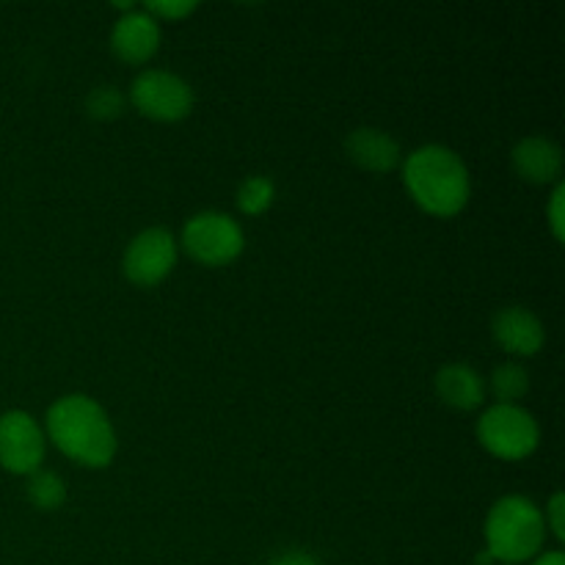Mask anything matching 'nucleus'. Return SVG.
I'll use <instances>...</instances> for the list:
<instances>
[{
    "label": "nucleus",
    "instance_id": "4468645a",
    "mask_svg": "<svg viewBox=\"0 0 565 565\" xmlns=\"http://www.w3.org/2000/svg\"><path fill=\"white\" fill-rule=\"evenodd\" d=\"M491 390H494L497 403H505V406H519L524 395L530 390V375L522 364L505 362L491 373Z\"/></svg>",
    "mask_w": 565,
    "mask_h": 565
},
{
    "label": "nucleus",
    "instance_id": "f03ea898",
    "mask_svg": "<svg viewBox=\"0 0 565 565\" xmlns=\"http://www.w3.org/2000/svg\"><path fill=\"white\" fill-rule=\"evenodd\" d=\"M403 182L406 191L425 213L450 218L461 213L472 193L469 171L463 160L452 149L428 143L412 152L403 163Z\"/></svg>",
    "mask_w": 565,
    "mask_h": 565
},
{
    "label": "nucleus",
    "instance_id": "a211bd4d",
    "mask_svg": "<svg viewBox=\"0 0 565 565\" xmlns=\"http://www.w3.org/2000/svg\"><path fill=\"white\" fill-rule=\"evenodd\" d=\"M143 11L158 22L160 20L174 22V20H182V17L193 14V11H196V3H191V0H169V3H166V0H152V3L143 6Z\"/></svg>",
    "mask_w": 565,
    "mask_h": 565
},
{
    "label": "nucleus",
    "instance_id": "f257e3e1",
    "mask_svg": "<svg viewBox=\"0 0 565 565\" xmlns=\"http://www.w3.org/2000/svg\"><path fill=\"white\" fill-rule=\"evenodd\" d=\"M50 441L83 467H108L116 456V430L99 403L86 395H66L47 412Z\"/></svg>",
    "mask_w": 565,
    "mask_h": 565
},
{
    "label": "nucleus",
    "instance_id": "6e6552de",
    "mask_svg": "<svg viewBox=\"0 0 565 565\" xmlns=\"http://www.w3.org/2000/svg\"><path fill=\"white\" fill-rule=\"evenodd\" d=\"M44 458V436L28 412H6L0 417V467L14 475L39 472Z\"/></svg>",
    "mask_w": 565,
    "mask_h": 565
},
{
    "label": "nucleus",
    "instance_id": "423d86ee",
    "mask_svg": "<svg viewBox=\"0 0 565 565\" xmlns=\"http://www.w3.org/2000/svg\"><path fill=\"white\" fill-rule=\"evenodd\" d=\"M130 99L143 116L154 121H180L191 114L193 92L180 75L147 70L132 81Z\"/></svg>",
    "mask_w": 565,
    "mask_h": 565
},
{
    "label": "nucleus",
    "instance_id": "6ab92c4d",
    "mask_svg": "<svg viewBox=\"0 0 565 565\" xmlns=\"http://www.w3.org/2000/svg\"><path fill=\"white\" fill-rule=\"evenodd\" d=\"M563 204H565V185L563 182H557L550 199V210H546V213H550L552 235H555L557 241H563Z\"/></svg>",
    "mask_w": 565,
    "mask_h": 565
},
{
    "label": "nucleus",
    "instance_id": "f8f14e48",
    "mask_svg": "<svg viewBox=\"0 0 565 565\" xmlns=\"http://www.w3.org/2000/svg\"><path fill=\"white\" fill-rule=\"evenodd\" d=\"M345 149L353 163H359L367 171H375V174H386V171L397 169V163H401V143L390 132L375 130V127L353 130L348 136Z\"/></svg>",
    "mask_w": 565,
    "mask_h": 565
},
{
    "label": "nucleus",
    "instance_id": "2eb2a0df",
    "mask_svg": "<svg viewBox=\"0 0 565 565\" xmlns=\"http://www.w3.org/2000/svg\"><path fill=\"white\" fill-rule=\"evenodd\" d=\"M28 500L39 508V511H55L64 505L66 486L55 472H33L28 480Z\"/></svg>",
    "mask_w": 565,
    "mask_h": 565
},
{
    "label": "nucleus",
    "instance_id": "ddd939ff",
    "mask_svg": "<svg viewBox=\"0 0 565 565\" xmlns=\"http://www.w3.org/2000/svg\"><path fill=\"white\" fill-rule=\"evenodd\" d=\"M436 392L447 406L472 412L486 401V384L469 364H447L436 375Z\"/></svg>",
    "mask_w": 565,
    "mask_h": 565
},
{
    "label": "nucleus",
    "instance_id": "9d476101",
    "mask_svg": "<svg viewBox=\"0 0 565 565\" xmlns=\"http://www.w3.org/2000/svg\"><path fill=\"white\" fill-rule=\"evenodd\" d=\"M494 340L513 356H535L544 345V323L530 309L508 307L494 318Z\"/></svg>",
    "mask_w": 565,
    "mask_h": 565
},
{
    "label": "nucleus",
    "instance_id": "f3484780",
    "mask_svg": "<svg viewBox=\"0 0 565 565\" xmlns=\"http://www.w3.org/2000/svg\"><path fill=\"white\" fill-rule=\"evenodd\" d=\"M86 110L88 116L99 121H110L125 110V94L116 86H97L92 88V94L86 97Z\"/></svg>",
    "mask_w": 565,
    "mask_h": 565
},
{
    "label": "nucleus",
    "instance_id": "dca6fc26",
    "mask_svg": "<svg viewBox=\"0 0 565 565\" xmlns=\"http://www.w3.org/2000/svg\"><path fill=\"white\" fill-rule=\"evenodd\" d=\"M274 204V182L268 177H248L237 191V207L246 215H263Z\"/></svg>",
    "mask_w": 565,
    "mask_h": 565
},
{
    "label": "nucleus",
    "instance_id": "412c9836",
    "mask_svg": "<svg viewBox=\"0 0 565 565\" xmlns=\"http://www.w3.org/2000/svg\"><path fill=\"white\" fill-rule=\"evenodd\" d=\"M268 565H320V563L315 561V557L309 555V552L292 550V552H285V555L274 557V561H270Z\"/></svg>",
    "mask_w": 565,
    "mask_h": 565
},
{
    "label": "nucleus",
    "instance_id": "7ed1b4c3",
    "mask_svg": "<svg viewBox=\"0 0 565 565\" xmlns=\"http://www.w3.org/2000/svg\"><path fill=\"white\" fill-rule=\"evenodd\" d=\"M546 541L544 513L527 497H502L486 519V544L491 561L527 563L541 555Z\"/></svg>",
    "mask_w": 565,
    "mask_h": 565
},
{
    "label": "nucleus",
    "instance_id": "9b49d317",
    "mask_svg": "<svg viewBox=\"0 0 565 565\" xmlns=\"http://www.w3.org/2000/svg\"><path fill=\"white\" fill-rule=\"evenodd\" d=\"M513 166L519 177L535 185L557 182L563 171V152L555 141L544 136H530L513 147Z\"/></svg>",
    "mask_w": 565,
    "mask_h": 565
},
{
    "label": "nucleus",
    "instance_id": "1a4fd4ad",
    "mask_svg": "<svg viewBox=\"0 0 565 565\" xmlns=\"http://www.w3.org/2000/svg\"><path fill=\"white\" fill-rule=\"evenodd\" d=\"M110 47L127 64H147L160 47L158 20H152L143 9L127 11L121 20H116Z\"/></svg>",
    "mask_w": 565,
    "mask_h": 565
},
{
    "label": "nucleus",
    "instance_id": "20e7f679",
    "mask_svg": "<svg viewBox=\"0 0 565 565\" xmlns=\"http://www.w3.org/2000/svg\"><path fill=\"white\" fill-rule=\"evenodd\" d=\"M478 439L491 456L522 461L539 447V423L522 406L497 403L478 419Z\"/></svg>",
    "mask_w": 565,
    "mask_h": 565
},
{
    "label": "nucleus",
    "instance_id": "4be33fe9",
    "mask_svg": "<svg viewBox=\"0 0 565 565\" xmlns=\"http://www.w3.org/2000/svg\"><path fill=\"white\" fill-rule=\"evenodd\" d=\"M533 565H565L563 552H544V555L535 557Z\"/></svg>",
    "mask_w": 565,
    "mask_h": 565
},
{
    "label": "nucleus",
    "instance_id": "0eeeda50",
    "mask_svg": "<svg viewBox=\"0 0 565 565\" xmlns=\"http://www.w3.org/2000/svg\"><path fill=\"white\" fill-rule=\"evenodd\" d=\"M177 263V243L169 230H143L125 252V274L132 285L154 287L171 274Z\"/></svg>",
    "mask_w": 565,
    "mask_h": 565
},
{
    "label": "nucleus",
    "instance_id": "aec40b11",
    "mask_svg": "<svg viewBox=\"0 0 565 565\" xmlns=\"http://www.w3.org/2000/svg\"><path fill=\"white\" fill-rule=\"evenodd\" d=\"M563 513H565V500H563V494H555L550 500V505H546V527L552 530V533H555V539L557 541H563L565 539V524H563Z\"/></svg>",
    "mask_w": 565,
    "mask_h": 565
},
{
    "label": "nucleus",
    "instance_id": "39448f33",
    "mask_svg": "<svg viewBox=\"0 0 565 565\" xmlns=\"http://www.w3.org/2000/svg\"><path fill=\"white\" fill-rule=\"evenodd\" d=\"M243 230L235 218L226 213H199L182 230V246L196 263L218 268V265L232 263L243 252Z\"/></svg>",
    "mask_w": 565,
    "mask_h": 565
}]
</instances>
